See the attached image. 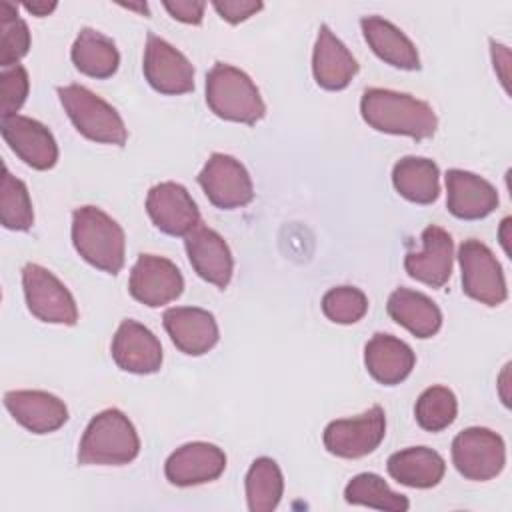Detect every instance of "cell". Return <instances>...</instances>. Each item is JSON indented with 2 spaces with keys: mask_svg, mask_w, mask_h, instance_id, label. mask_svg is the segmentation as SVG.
I'll list each match as a JSON object with an SVG mask.
<instances>
[{
  "mask_svg": "<svg viewBox=\"0 0 512 512\" xmlns=\"http://www.w3.org/2000/svg\"><path fill=\"white\" fill-rule=\"evenodd\" d=\"M22 288L26 306L42 322L74 326L78 306L70 290L44 266L28 262L22 268Z\"/></svg>",
  "mask_w": 512,
  "mask_h": 512,
  "instance_id": "ba28073f",
  "label": "cell"
},
{
  "mask_svg": "<svg viewBox=\"0 0 512 512\" xmlns=\"http://www.w3.org/2000/svg\"><path fill=\"white\" fill-rule=\"evenodd\" d=\"M162 6L168 10V14L174 20H180L184 24H200L204 18V2L198 0H176V2H162Z\"/></svg>",
  "mask_w": 512,
  "mask_h": 512,
  "instance_id": "8d00e7d4",
  "label": "cell"
},
{
  "mask_svg": "<svg viewBox=\"0 0 512 512\" xmlns=\"http://www.w3.org/2000/svg\"><path fill=\"white\" fill-rule=\"evenodd\" d=\"M422 250L408 252L404 258V268L410 278L430 286L442 288L452 276L454 264V242L452 236L440 226H426L422 230Z\"/></svg>",
  "mask_w": 512,
  "mask_h": 512,
  "instance_id": "2e32d148",
  "label": "cell"
},
{
  "mask_svg": "<svg viewBox=\"0 0 512 512\" xmlns=\"http://www.w3.org/2000/svg\"><path fill=\"white\" fill-rule=\"evenodd\" d=\"M30 90V78L24 66L16 64L2 68L0 72V114L2 118L16 116V112L26 102Z\"/></svg>",
  "mask_w": 512,
  "mask_h": 512,
  "instance_id": "e575fe53",
  "label": "cell"
},
{
  "mask_svg": "<svg viewBox=\"0 0 512 512\" xmlns=\"http://www.w3.org/2000/svg\"><path fill=\"white\" fill-rule=\"evenodd\" d=\"M30 14H34V16H48L58 4L56 2H44V0H38V2H24L22 4Z\"/></svg>",
  "mask_w": 512,
  "mask_h": 512,
  "instance_id": "f35d334b",
  "label": "cell"
},
{
  "mask_svg": "<svg viewBox=\"0 0 512 512\" xmlns=\"http://www.w3.org/2000/svg\"><path fill=\"white\" fill-rule=\"evenodd\" d=\"M360 26L364 40L380 60L400 70L420 68V56L414 42L396 24L382 16H364Z\"/></svg>",
  "mask_w": 512,
  "mask_h": 512,
  "instance_id": "cb8c5ba5",
  "label": "cell"
},
{
  "mask_svg": "<svg viewBox=\"0 0 512 512\" xmlns=\"http://www.w3.org/2000/svg\"><path fill=\"white\" fill-rule=\"evenodd\" d=\"M206 104L228 122L256 124L266 114V104L252 78L224 62H216L206 74Z\"/></svg>",
  "mask_w": 512,
  "mask_h": 512,
  "instance_id": "277c9868",
  "label": "cell"
},
{
  "mask_svg": "<svg viewBox=\"0 0 512 512\" xmlns=\"http://www.w3.org/2000/svg\"><path fill=\"white\" fill-rule=\"evenodd\" d=\"M284 478L280 466L268 458L260 456L252 462L246 474V502L250 512H272L282 498Z\"/></svg>",
  "mask_w": 512,
  "mask_h": 512,
  "instance_id": "f1b7e54d",
  "label": "cell"
},
{
  "mask_svg": "<svg viewBox=\"0 0 512 512\" xmlns=\"http://www.w3.org/2000/svg\"><path fill=\"white\" fill-rule=\"evenodd\" d=\"M146 212L152 224L168 236H188L200 222L190 192L178 182H160L148 190Z\"/></svg>",
  "mask_w": 512,
  "mask_h": 512,
  "instance_id": "4fadbf2b",
  "label": "cell"
},
{
  "mask_svg": "<svg viewBox=\"0 0 512 512\" xmlns=\"http://www.w3.org/2000/svg\"><path fill=\"white\" fill-rule=\"evenodd\" d=\"M344 500L352 506H368L392 512H406L410 508L406 496L390 490L384 478L372 472L356 474L344 488Z\"/></svg>",
  "mask_w": 512,
  "mask_h": 512,
  "instance_id": "f546056e",
  "label": "cell"
},
{
  "mask_svg": "<svg viewBox=\"0 0 512 512\" xmlns=\"http://www.w3.org/2000/svg\"><path fill=\"white\" fill-rule=\"evenodd\" d=\"M490 52H492V62H494V70L500 76V82L504 86L506 92H510L508 86V74H510V50L504 44H498L494 40H490Z\"/></svg>",
  "mask_w": 512,
  "mask_h": 512,
  "instance_id": "74e56055",
  "label": "cell"
},
{
  "mask_svg": "<svg viewBox=\"0 0 512 512\" xmlns=\"http://www.w3.org/2000/svg\"><path fill=\"white\" fill-rule=\"evenodd\" d=\"M122 6L128 8V10H138L142 14H148V6L144 2H140V4H122Z\"/></svg>",
  "mask_w": 512,
  "mask_h": 512,
  "instance_id": "b9f144b4",
  "label": "cell"
},
{
  "mask_svg": "<svg viewBox=\"0 0 512 512\" xmlns=\"http://www.w3.org/2000/svg\"><path fill=\"white\" fill-rule=\"evenodd\" d=\"M162 320L174 346L188 356L206 354L220 338L214 314L204 308L174 306L164 312Z\"/></svg>",
  "mask_w": 512,
  "mask_h": 512,
  "instance_id": "d6986e66",
  "label": "cell"
},
{
  "mask_svg": "<svg viewBox=\"0 0 512 512\" xmlns=\"http://www.w3.org/2000/svg\"><path fill=\"white\" fill-rule=\"evenodd\" d=\"M206 198L220 210L244 208L254 200V186L248 170L230 154L214 152L198 174Z\"/></svg>",
  "mask_w": 512,
  "mask_h": 512,
  "instance_id": "30bf717a",
  "label": "cell"
},
{
  "mask_svg": "<svg viewBox=\"0 0 512 512\" xmlns=\"http://www.w3.org/2000/svg\"><path fill=\"white\" fill-rule=\"evenodd\" d=\"M226 468V454L210 442H188L176 448L166 464V480L174 486L188 488L220 478Z\"/></svg>",
  "mask_w": 512,
  "mask_h": 512,
  "instance_id": "9a60e30c",
  "label": "cell"
},
{
  "mask_svg": "<svg viewBox=\"0 0 512 512\" xmlns=\"http://www.w3.org/2000/svg\"><path fill=\"white\" fill-rule=\"evenodd\" d=\"M140 452V438L130 418L108 408L98 412L86 426L78 444V464L82 466H124Z\"/></svg>",
  "mask_w": 512,
  "mask_h": 512,
  "instance_id": "7a4b0ae2",
  "label": "cell"
},
{
  "mask_svg": "<svg viewBox=\"0 0 512 512\" xmlns=\"http://www.w3.org/2000/svg\"><path fill=\"white\" fill-rule=\"evenodd\" d=\"M396 192L414 204H432L440 196V170L434 160L404 156L392 168Z\"/></svg>",
  "mask_w": 512,
  "mask_h": 512,
  "instance_id": "4316f807",
  "label": "cell"
},
{
  "mask_svg": "<svg viewBox=\"0 0 512 512\" xmlns=\"http://www.w3.org/2000/svg\"><path fill=\"white\" fill-rule=\"evenodd\" d=\"M58 98L72 120L74 128L88 140L98 144L124 146L128 130L122 116L112 104L80 84H66L56 88Z\"/></svg>",
  "mask_w": 512,
  "mask_h": 512,
  "instance_id": "5b68a950",
  "label": "cell"
},
{
  "mask_svg": "<svg viewBox=\"0 0 512 512\" xmlns=\"http://www.w3.org/2000/svg\"><path fill=\"white\" fill-rule=\"evenodd\" d=\"M386 436V414L372 406L354 418L332 420L324 428V448L338 458H362L372 454Z\"/></svg>",
  "mask_w": 512,
  "mask_h": 512,
  "instance_id": "9c48e42d",
  "label": "cell"
},
{
  "mask_svg": "<svg viewBox=\"0 0 512 512\" xmlns=\"http://www.w3.org/2000/svg\"><path fill=\"white\" fill-rule=\"evenodd\" d=\"M458 262L462 290L468 298L484 306H500L508 298L502 266L484 242L476 238L464 240L458 248Z\"/></svg>",
  "mask_w": 512,
  "mask_h": 512,
  "instance_id": "52a82bcc",
  "label": "cell"
},
{
  "mask_svg": "<svg viewBox=\"0 0 512 512\" xmlns=\"http://www.w3.org/2000/svg\"><path fill=\"white\" fill-rule=\"evenodd\" d=\"M184 246L194 272L202 280L218 288H226L230 284L234 258L226 240L216 230L198 224L188 236H184Z\"/></svg>",
  "mask_w": 512,
  "mask_h": 512,
  "instance_id": "ac0fdd59",
  "label": "cell"
},
{
  "mask_svg": "<svg viewBox=\"0 0 512 512\" xmlns=\"http://www.w3.org/2000/svg\"><path fill=\"white\" fill-rule=\"evenodd\" d=\"M30 50V30L20 18L18 6L0 2V66H16Z\"/></svg>",
  "mask_w": 512,
  "mask_h": 512,
  "instance_id": "d6a6232c",
  "label": "cell"
},
{
  "mask_svg": "<svg viewBox=\"0 0 512 512\" xmlns=\"http://www.w3.org/2000/svg\"><path fill=\"white\" fill-rule=\"evenodd\" d=\"M364 364L376 382L396 386L410 376L416 356L404 340L378 332L364 346Z\"/></svg>",
  "mask_w": 512,
  "mask_h": 512,
  "instance_id": "603a6c76",
  "label": "cell"
},
{
  "mask_svg": "<svg viewBox=\"0 0 512 512\" xmlns=\"http://www.w3.org/2000/svg\"><path fill=\"white\" fill-rule=\"evenodd\" d=\"M70 58L82 74L96 80L114 76L120 64V52L112 38L94 28H82L78 32L70 50Z\"/></svg>",
  "mask_w": 512,
  "mask_h": 512,
  "instance_id": "83f0119b",
  "label": "cell"
},
{
  "mask_svg": "<svg viewBox=\"0 0 512 512\" xmlns=\"http://www.w3.org/2000/svg\"><path fill=\"white\" fill-rule=\"evenodd\" d=\"M212 6L220 18L230 24H240L264 8V4L258 0H214Z\"/></svg>",
  "mask_w": 512,
  "mask_h": 512,
  "instance_id": "d590c367",
  "label": "cell"
},
{
  "mask_svg": "<svg viewBox=\"0 0 512 512\" xmlns=\"http://www.w3.org/2000/svg\"><path fill=\"white\" fill-rule=\"evenodd\" d=\"M508 226H510V218H504V220H502V230H500V242H502L506 254H510V248H508V234H506Z\"/></svg>",
  "mask_w": 512,
  "mask_h": 512,
  "instance_id": "ab89813d",
  "label": "cell"
},
{
  "mask_svg": "<svg viewBox=\"0 0 512 512\" xmlns=\"http://www.w3.org/2000/svg\"><path fill=\"white\" fill-rule=\"evenodd\" d=\"M458 414V400L454 392L446 386H430L426 388L414 406L416 422L426 432H442L446 430Z\"/></svg>",
  "mask_w": 512,
  "mask_h": 512,
  "instance_id": "1f68e13d",
  "label": "cell"
},
{
  "mask_svg": "<svg viewBox=\"0 0 512 512\" xmlns=\"http://www.w3.org/2000/svg\"><path fill=\"white\" fill-rule=\"evenodd\" d=\"M128 290L140 304L160 308L182 294L184 278L172 260L156 254H140L130 270Z\"/></svg>",
  "mask_w": 512,
  "mask_h": 512,
  "instance_id": "8fae6325",
  "label": "cell"
},
{
  "mask_svg": "<svg viewBox=\"0 0 512 512\" xmlns=\"http://www.w3.org/2000/svg\"><path fill=\"white\" fill-rule=\"evenodd\" d=\"M386 310L396 324L404 326L416 338H432L442 326V312L436 302L410 288H396L388 296Z\"/></svg>",
  "mask_w": 512,
  "mask_h": 512,
  "instance_id": "d4e9b609",
  "label": "cell"
},
{
  "mask_svg": "<svg viewBox=\"0 0 512 512\" xmlns=\"http://www.w3.org/2000/svg\"><path fill=\"white\" fill-rule=\"evenodd\" d=\"M360 114L378 132L414 140L430 138L438 128V118L428 102L388 88H366L360 98Z\"/></svg>",
  "mask_w": 512,
  "mask_h": 512,
  "instance_id": "6da1fadb",
  "label": "cell"
},
{
  "mask_svg": "<svg viewBox=\"0 0 512 512\" xmlns=\"http://www.w3.org/2000/svg\"><path fill=\"white\" fill-rule=\"evenodd\" d=\"M452 464L466 480L486 482L496 478L506 464L502 436L482 426L458 432L452 440Z\"/></svg>",
  "mask_w": 512,
  "mask_h": 512,
  "instance_id": "8992f818",
  "label": "cell"
},
{
  "mask_svg": "<svg viewBox=\"0 0 512 512\" xmlns=\"http://www.w3.org/2000/svg\"><path fill=\"white\" fill-rule=\"evenodd\" d=\"M322 312L336 324H356L368 312V298L356 286H336L322 296Z\"/></svg>",
  "mask_w": 512,
  "mask_h": 512,
  "instance_id": "836d02e7",
  "label": "cell"
},
{
  "mask_svg": "<svg viewBox=\"0 0 512 512\" xmlns=\"http://www.w3.org/2000/svg\"><path fill=\"white\" fill-rule=\"evenodd\" d=\"M72 244L90 266L102 272L118 274L124 266V230L112 216L96 206H82L74 210Z\"/></svg>",
  "mask_w": 512,
  "mask_h": 512,
  "instance_id": "3957f363",
  "label": "cell"
},
{
  "mask_svg": "<svg viewBox=\"0 0 512 512\" xmlns=\"http://www.w3.org/2000/svg\"><path fill=\"white\" fill-rule=\"evenodd\" d=\"M312 74L316 84L330 92L344 90L358 74L356 58L326 24L318 28L312 52Z\"/></svg>",
  "mask_w": 512,
  "mask_h": 512,
  "instance_id": "7402d4cb",
  "label": "cell"
},
{
  "mask_svg": "<svg viewBox=\"0 0 512 512\" xmlns=\"http://www.w3.org/2000/svg\"><path fill=\"white\" fill-rule=\"evenodd\" d=\"M508 366H510V364H506V366H504V372H502V376H500V396H502V402H504L506 406H510V400H508V396H506V392H504L506 376H508Z\"/></svg>",
  "mask_w": 512,
  "mask_h": 512,
  "instance_id": "60d3db41",
  "label": "cell"
},
{
  "mask_svg": "<svg viewBox=\"0 0 512 512\" xmlns=\"http://www.w3.org/2000/svg\"><path fill=\"white\" fill-rule=\"evenodd\" d=\"M388 474L408 488H432L440 484L446 472L444 458L426 446H412L390 454Z\"/></svg>",
  "mask_w": 512,
  "mask_h": 512,
  "instance_id": "484cf974",
  "label": "cell"
},
{
  "mask_svg": "<svg viewBox=\"0 0 512 512\" xmlns=\"http://www.w3.org/2000/svg\"><path fill=\"white\" fill-rule=\"evenodd\" d=\"M4 406L32 434L54 432L68 420L66 404L44 390H10L4 394Z\"/></svg>",
  "mask_w": 512,
  "mask_h": 512,
  "instance_id": "44dd1931",
  "label": "cell"
},
{
  "mask_svg": "<svg viewBox=\"0 0 512 512\" xmlns=\"http://www.w3.org/2000/svg\"><path fill=\"white\" fill-rule=\"evenodd\" d=\"M0 132L10 150L30 168L50 170L58 162L56 138L42 122L16 114L2 118Z\"/></svg>",
  "mask_w": 512,
  "mask_h": 512,
  "instance_id": "5bb4252c",
  "label": "cell"
},
{
  "mask_svg": "<svg viewBox=\"0 0 512 512\" xmlns=\"http://www.w3.org/2000/svg\"><path fill=\"white\" fill-rule=\"evenodd\" d=\"M142 70L148 84L160 94L176 96L194 90L192 62L154 32L146 36Z\"/></svg>",
  "mask_w": 512,
  "mask_h": 512,
  "instance_id": "7c38bea8",
  "label": "cell"
},
{
  "mask_svg": "<svg viewBox=\"0 0 512 512\" xmlns=\"http://www.w3.org/2000/svg\"><path fill=\"white\" fill-rule=\"evenodd\" d=\"M0 222L4 228L16 232L30 230L34 224V210L28 188L20 178L12 176L6 164L2 166L0 180Z\"/></svg>",
  "mask_w": 512,
  "mask_h": 512,
  "instance_id": "4dcf8cb0",
  "label": "cell"
},
{
  "mask_svg": "<svg viewBox=\"0 0 512 512\" xmlns=\"http://www.w3.org/2000/svg\"><path fill=\"white\" fill-rule=\"evenodd\" d=\"M116 366L130 374H154L162 366V346L150 328L136 320H122L112 338Z\"/></svg>",
  "mask_w": 512,
  "mask_h": 512,
  "instance_id": "e0dca14e",
  "label": "cell"
},
{
  "mask_svg": "<svg viewBox=\"0 0 512 512\" xmlns=\"http://www.w3.org/2000/svg\"><path fill=\"white\" fill-rule=\"evenodd\" d=\"M446 206L448 212L460 220H480L498 208L496 188L482 176L450 168L446 172Z\"/></svg>",
  "mask_w": 512,
  "mask_h": 512,
  "instance_id": "ffe728a7",
  "label": "cell"
}]
</instances>
